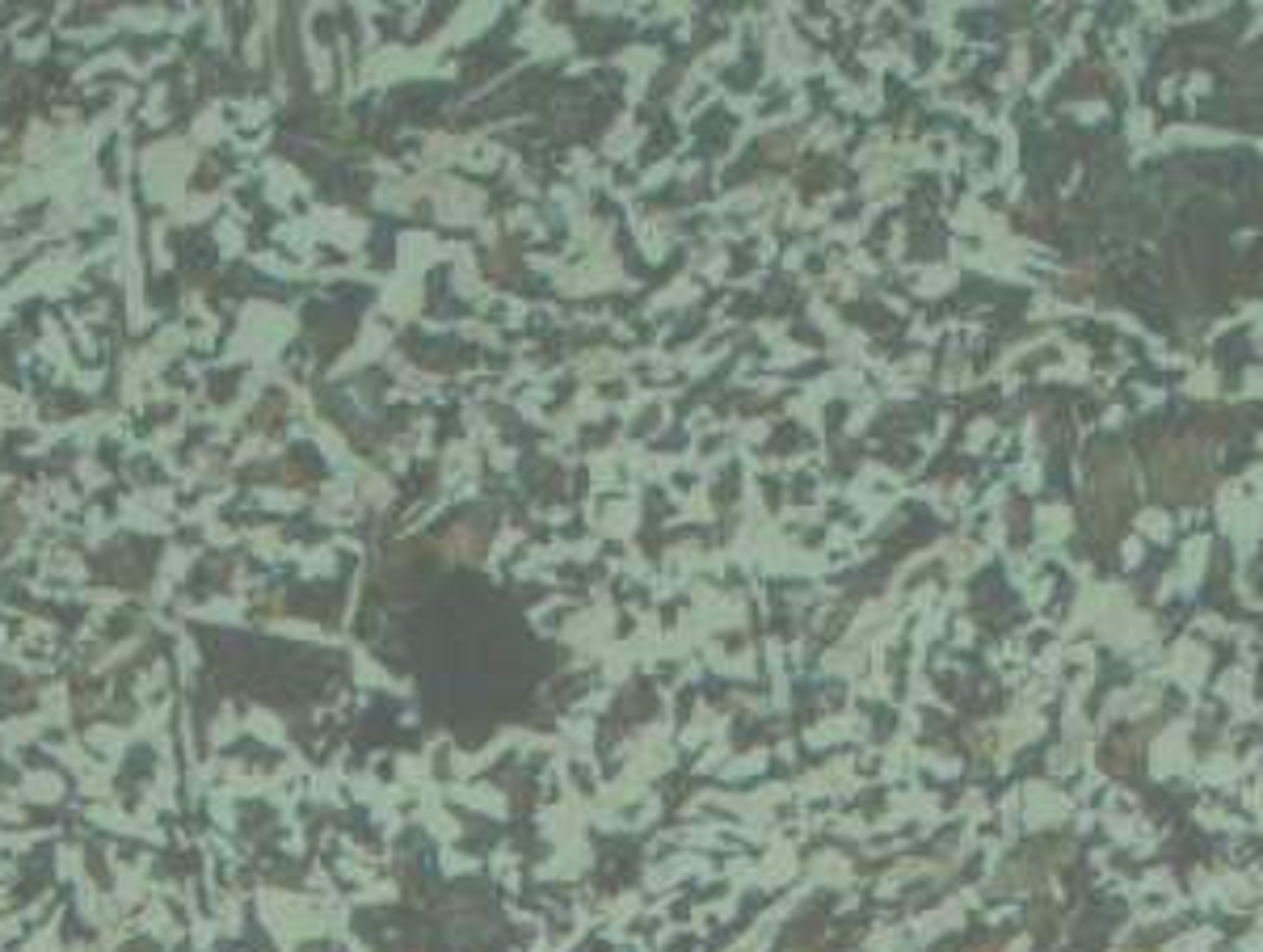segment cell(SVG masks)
I'll use <instances>...</instances> for the list:
<instances>
[{
  "label": "cell",
  "instance_id": "1",
  "mask_svg": "<svg viewBox=\"0 0 1263 952\" xmlns=\"http://www.w3.org/2000/svg\"><path fill=\"white\" fill-rule=\"evenodd\" d=\"M1158 480H1163L1167 498H1201L1209 489V468L1192 447H1167L1158 460Z\"/></svg>",
  "mask_w": 1263,
  "mask_h": 952
}]
</instances>
